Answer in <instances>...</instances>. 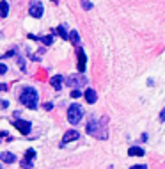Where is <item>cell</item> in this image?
<instances>
[{
	"instance_id": "obj_1",
	"label": "cell",
	"mask_w": 165,
	"mask_h": 169,
	"mask_svg": "<svg viewBox=\"0 0 165 169\" xmlns=\"http://www.w3.org/2000/svg\"><path fill=\"white\" fill-rule=\"evenodd\" d=\"M85 130H87V134L96 137V139H108V132H107V128H105V125H103V121L91 119L87 123Z\"/></svg>"
},
{
	"instance_id": "obj_2",
	"label": "cell",
	"mask_w": 165,
	"mask_h": 169,
	"mask_svg": "<svg viewBox=\"0 0 165 169\" xmlns=\"http://www.w3.org/2000/svg\"><path fill=\"white\" fill-rule=\"evenodd\" d=\"M20 102L29 109H37V91L34 87H25L20 94Z\"/></svg>"
},
{
	"instance_id": "obj_3",
	"label": "cell",
	"mask_w": 165,
	"mask_h": 169,
	"mask_svg": "<svg viewBox=\"0 0 165 169\" xmlns=\"http://www.w3.org/2000/svg\"><path fill=\"white\" fill-rule=\"evenodd\" d=\"M82 118H84V107L78 105V103L69 105V109H68V121L71 125H78L82 121Z\"/></svg>"
},
{
	"instance_id": "obj_4",
	"label": "cell",
	"mask_w": 165,
	"mask_h": 169,
	"mask_svg": "<svg viewBox=\"0 0 165 169\" xmlns=\"http://www.w3.org/2000/svg\"><path fill=\"white\" fill-rule=\"evenodd\" d=\"M43 4L39 2V0H34L32 4H30V7H29V14L32 16V18H41L43 16Z\"/></svg>"
},
{
	"instance_id": "obj_5",
	"label": "cell",
	"mask_w": 165,
	"mask_h": 169,
	"mask_svg": "<svg viewBox=\"0 0 165 169\" xmlns=\"http://www.w3.org/2000/svg\"><path fill=\"white\" fill-rule=\"evenodd\" d=\"M14 128H18L20 130V134H23V135H27V134H30V121H25V119H14Z\"/></svg>"
},
{
	"instance_id": "obj_6",
	"label": "cell",
	"mask_w": 165,
	"mask_h": 169,
	"mask_svg": "<svg viewBox=\"0 0 165 169\" xmlns=\"http://www.w3.org/2000/svg\"><path fill=\"white\" fill-rule=\"evenodd\" d=\"M34 157H36V151H34L32 148L27 150L25 158L22 160V167H23V169H30V167H32V160H34Z\"/></svg>"
},
{
	"instance_id": "obj_7",
	"label": "cell",
	"mask_w": 165,
	"mask_h": 169,
	"mask_svg": "<svg viewBox=\"0 0 165 169\" xmlns=\"http://www.w3.org/2000/svg\"><path fill=\"white\" fill-rule=\"evenodd\" d=\"M80 137V134L76 132V130H69V132H66L64 137H62V142H60V146H66L68 142H71V141H76Z\"/></svg>"
},
{
	"instance_id": "obj_8",
	"label": "cell",
	"mask_w": 165,
	"mask_h": 169,
	"mask_svg": "<svg viewBox=\"0 0 165 169\" xmlns=\"http://www.w3.org/2000/svg\"><path fill=\"white\" fill-rule=\"evenodd\" d=\"M78 84H87V78L80 73V75H71L68 77V85H78Z\"/></svg>"
},
{
	"instance_id": "obj_9",
	"label": "cell",
	"mask_w": 165,
	"mask_h": 169,
	"mask_svg": "<svg viewBox=\"0 0 165 169\" xmlns=\"http://www.w3.org/2000/svg\"><path fill=\"white\" fill-rule=\"evenodd\" d=\"M85 61H87L85 52H84L82 48H78V71H80V73H84V71H85Z\"/></svg>"
},
{
	"instance_id": "obj_10",
	"label": "cell",
	"mask_w": 165,
	"mask_h": 169,
	"mask_svg": "<svg viewBox=\"0 0 165 169\" xmlns=\"http://www.w3.org/2000/svg\"><path fill=\"white\" fill-rule=\"evenodd\" d=\"M0 160L6 164H13V162H16V157L13 153H9V151H2L0 153Z\"/></svg>"
},
{
	"instance_id": "obj_11",
	"label": "cell",
	"mask_w": 165,
	"mask_h": 169,
	"mask_svg": "<svg viewBox=\"0 0 165 169\" xmlns=\"http://www.w3.org/2000/svg\"><path fill=\"white\" fill-rule=\"evenodd\" d=\"M84 96H85V100L89 102V103H96V100H98V94H96V91L94 89H87L85 93H84Z\"/></svg>"
},
{
	"instance_id": "obj_12",
	"label": "cell",
	"mask_w": 165,
	"mask_h": 169,
	"mask_svg": "<svg viewBox=\"0 0 165 169\" xmlns=\"http://www.w3.org/2000/svg\"><path fill=\"white\" fill-rule=\"evenodd\" d=\"M62 82H64V78L60 77V75H55V77H52V80H50V84L53 85V89H60L62 87Z\"/></svg>"
},
{
	"instance_id": "obj_13",
	"label": "cell",
	"mask_w": 165,
	"mask_h": 169,
	"mask_svg": "<svg viewBox=\"0 0 165 169\" xmlns=\"http://www.w3.org/2000/svg\"><path fill=\"white\" fill-rule=\"evenodd\" d=\"M128 155L130 157H144V150L138 148V146H131L128 150Z\"/></svg>"
},
{
	"instance_id": "obj_14",
	"label": "cell",
	"mask_w": 165,
	"mask_h": 169,
	"mask_svg": "<svg viewBox=\"0 0 165 169\" xmlns=\"http://www.w3.org/2000/svg\"><path fill=\"white\" fill-rule=\"evenodd\" d=\"M53 32H57L62 39H69V32H68V30H66V27H62V25H60V27H57Z\"/></svg>"
},
{
	"instance_id": "obj_15",
	"label": "cell",
	"mask_w": 165,
	"mask_h": 169,
	"mask_svg": "<svg viewBox=\"0 0 165 169\" xmlns=\"http://www.w3.org/2000/svg\"><path fill=\"white\" fill-rule=\"evenodd\" d=\"M9 14V4L6 0H2L0 2V16H7Z\"/></svg>"
},
{
	"instance_id": "obj_16",
	"label": "cell",
	"mask_w": 165,
	"mask_h": 169,
	"mask_svg": "<svg viewBox=\"0 0 165 169\" xmlns=\"http://www.w3.org/2000/svg\"><path fill=\"white\" fill-rule=\"evenodd\" d=\"M69 41H71L73 45H78L80 43V37H78V32H76V30H71V32H69Z\"/></svg>"
},
{
	"instance_id": "obj_17",
	"label": "cell",
	"mask_w": 165,
	"mask_h": 169,
	"mask_svg": "<svg viewBox=\"0 0 165 169\" xmlns=\"http://www.w3.org/2000/svg\"><path fill=\"white\" fill-rule=\"evenodd\" d=\"M41 43H44L46 46L52 45V43H53V36H44V37H41Z\"/></svg>"
},
{
	"instance_id": "obj_18",
	"label": "cell",
	"mask_w": 165,
	"mask_h": 169,
	"mask_svg": "<svg viewBox=\"0 0 165 169\" xmlns=\"http://www.w3.org/2000/svg\"><path fill=\"white\" fill-rule=\"evenodd\" d=\"M82 7H84L85 11H89V9H93V4H91L89 0H82Z\"/></svg>"
},
{
	"instance_id": "obj_19",
	"label": "cell",
	"mask_w": 165,
	"mask_h": 169,
	"mask_svg": "<svg viewBox=\"0 0 165 169\" xmlns=\"http://www.w3.org/2000/svg\"><path fill=\"white\" fill-rule=\"evenodd\" d=\"M80 94H82V93H80L78 89H73L71 91V98H80Z\"/></svg>"
},
{
	"instance_id": "obj_20",
	"label": "cell",
	"mask_w": 165,
	"mask_h": 169,
	"mask_svg": "<svg viewBox=\"0 0 165 169\" xmlns=\"http://www.w3.org/2000/svg\"><path fill=\"white\" fill-rule=\"evenodd\" d=\"M130 169H147V166L146 164H138V166H131Z\"/></svg>"
},
{
	"instance_id": "obj_21",
	"label": "cell",
	"mask_w": 165,
	"mask_h": 169,
	"mask_svg": "<svg viewBox=\"0 0 165 169\" xmlns=\"http://www.w3.org/2000/svg\"><path fill=\"white\" fill-rule=\"evenodd\" d=\"M6 71H7V66L6 64H0V75H4Z\"/></svg>"
},
{
	"instance_id": "obj_22",
	"label": "cell",
	"mask_w": 165,
	"mask_h": 169,
	"mask_svg": "<svg viewBox=\"0 0 165 169\" xmlns=\"http://www.w3.org/2000/svg\"><path fill=\"white\" fill-rule=\"evenodd\" d=\"M7 105H9V103L6 102V100H0V109H6Z\"/></svg>"
},
{
	"instance_id": "obj_23",
	"label": "cell",
	"mask_w": 165,
	"mask_h": 169,
	"mask_svg": "<svg viewBox=\"0 0 165 169\" xmlns=\"http://www.w3.org/2000/svg\"><path fill=\"white\" fill-rule=\"evenodd\" d=\"M163 121H165V109L160 112V123H163Z\"/></svg>"
},
{
	"instance_id": "obj_24",
	"label": "cell",
	"mask_w": 165,
	"mask_h": 169,
	"mask_svg": "<svg viewBox=\"0 0 165 169\" xmlns=\"http://www.w3.org/2000/svg\"><path fill=\"white\" fill-rule=\"evenodd\" d=\"M44 109H46V110H50V109H52V107H53V105H52V103H44Z\"/></svg>"
},
{
	"instance_id": "obj_25",
	"label": "cell",
	"mask_w": 165,
	"mask_h": 169,
	"mask_svg": "<svg viewBox=\"0 0 165 169\" xmlns=\"http://www.w3.org/2000/svg\"><path fill=\"white\" fill-rule=\"evenodd\" d=\"M0 169H2V164H0Z\"/></svg>"
}]
</instances>
